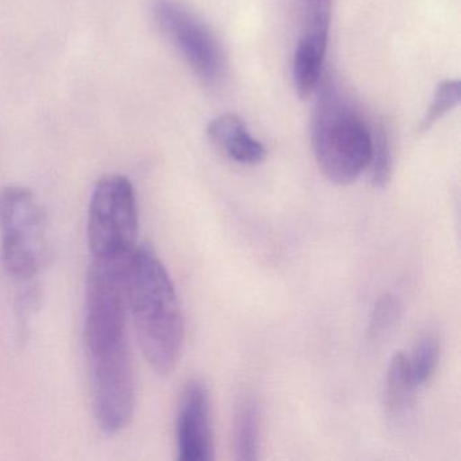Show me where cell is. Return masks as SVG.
I'll return each instance as SVG.
<instances>
[{
  "instance_id": "9",
  "label": "cell",
  "mask_w": 461,
  "mask_h": 461,
  "mask_svg": "<svg viewBox=\"0 0 461 461\" xmlns=\"http://www.w3.org/2000/svg\"><path fill=\"white\" fill-rule=\"evenodd\" d=\"M207 134L236 163L256 166L266 158L264 145L250 136L247 126L236 114H222L214 118L207 128Z\"/></svg>"
},
{
  "instance_id": "13",
  "label": "cell",
  "mask_w": 461,
  "mask_h": 461,
  "mask_svg": "<svg viewBox=\"0 0 461 461\" xmlns=\"http://www.w3.org/2000/svg\"><path fill=\"white\" fill-rule=\"evenodd\" d=\"M439 357H441V342L438 336L433 331L420 336L417 344L414 345L411 355L407 356L410 371L418 387L426 384L434 376L438 368Z\"/></svg>"
},
{
  "instance_id": "4",
  "label": "cell",
  "mask_w": 461,
  "mask_h": 461,
  "mask_svg": "<svg viewBox=\"0 0 461 461\" xmlns=\"http://www.w3.org/2000/svg\"><path fill=\"white\" fill-rule=\"evenodd\" d=\"M2 260L10 276L36 279L50 258L47 214L29 188L9 185L0 191Z\"/></svg>"
},
{
  "instance_id": "12",
  "label": "cell",
  "mask_w": 461,
  "mask_h": 461,
  "mask_svg": "<svg viewBox=\"0 0 461 461\" xmlns=\"http://www.w3.org/2000/svg\"><path fill=\"white\" fill-rule=\"evenodd\" d=\"M369 128H371V153H369L366 171L374 187L384 188L393 177V169L390 134L382 123L369 126Z\"/></svg>"
},
{
  "instance_id": "6",
  "label": "cell",
  "mask_w": 461,
  "mask_h": 461,
  "mask_svg": "<svg viewBox=\"0 0 461 461\" xmlns=\"http://www.w3.org/2000/svg\"><path fill=\"white\" fill-rule=\"evenodd\" d=\"M153 17L194 74L207 86L221 82L222 48L209 26L179 0H155Z\"/></svg>"
},
{
  "instance_id": "7",
  "label": "cell",
  "mask_w": 461,
  "mask_h": 461,
  "mask_svg": "<svg viewBox=\"0 0 461 461\" xmlns=\"http://www.w3.org/2000/svg\"><path fill=\"white\" fill-rule=\"evenodd\" d=\"M331 0H302V36L294 55L293 79L296 94L306 99L323 77Z\"/></svg>"
},
{
  "instance_id": "1",
  "label": "cell",
  "mask_w": 461,
  "mask_h": 461,
  "mask_svg": "<svg viewBox=\"0 0 461 461\" xmlns=\"http://www.w3.org/2000/svg\"><path fill=\"white\" fill-rule=\"evenodd\" d=\"M126 263L94 258L86 280L85 342L91 402L96 425L107 436L125 430L136 409Z\"/></svg>"
},
{
  "instance_id": "15",
  "label": "cell",
  "mask_w": 461,
  "mask_h": 461,
  "mask_svg": "<svg viewBox=\"0 0 461 461\" xmlns=\"http://www.w3.org/2000/svg\"><path fill=\"white\" fill-rule=\"evenodd\" d=\"M460 102V83L457 80H447L437 87L433 102L429 106L422 122L420 131H428L438 122L445 114L455 109Z\"/></svg>"
},
{
  "instance_id": "8",
  "label": "cell",
  "mask_w": 461,
  "mask_h": 461,
  "mask_svg": "<svg viewBox=\"0 0 461 461\" xmlns=\"http://www.w3.org/2000/svg\"><path fill=\"white\" fill-rule=\"evenodd\" d=\"M177 458L210 461L214 457L210 393L202 380L193 379L183 388L176 415Z\"/></svg>"
},
{
  "instance_id": "3",
  "label": "cell",
  "mask_w": 461,
  "mask_h": 461,
  "mask_svg": "<svg viewBox=\"0 0 461 461\" xmlns=\"http://www.w3.org/2000/svg\"><path fill=\"white\" fill-rule=\"evenodd\" d=\"M312 117L315 161L329 182L352 185L366 171L371 128L331 77L321 79Z\"/></svg>"
},
{
  "instance_id": "5",
  "label": "cell",
  "mask_w": 461,
  "mask_h": 461,
  "mask_svg": "<svg viewBox=\"0 0 461 461\" xmlns=\"http://www.w3.org/2000/svg\"><path fill=\"white\" fill-rule=\"evenodd\" d=\"M140 217L128 177L106 175L96 183L88 207V244L94 258L126 260L137 247Z\"/></svg>"
},
{
  "instance_id": "2",
  "label": "cell",
  "mask_w": 461,
  "mask_h": 461,
  "mask_svg": "<svg viewBox=\"0 0 461 461\" xmlns=\"http://www.w3.org/2000/svg\"><path fill=\"white\" fill-rule=\"evenodd\" d=\"M126 303L140 348L158 375L171 374L185 347V318L176 287L149 245H137L126 263Z\"/></svg>"
},
{
  "instance_id": "11",
  "label": "cell",
  "mask_w": 461,
  "mask_h": 461,
  "mask_svg": "<svg viewBox=\"0 0 461 461\" xmlns=\"http://www.w3.org/2000/svg\"><path fill=\"white\" fill-rule=\"evenodd\" d=\"M233 444L239 460H256L261 452V409L258 399L244 396L237 404Z\"/></svg>"
},
{
  "instance_id": "10",
  "label": "cell",
  "mask_w": 461,
  "mask_h": 461,
  "mask_svg": "<svg viewBox=\"0 0 461 461\" xmlns=\"http://www.w3.org/2000/svg\"><path fill=\"white\" fill-rule=\"evenodd\" d=\"M418 384L410 371L407 355L398 352L391 358L384 385V410L393 420H403L414 407Z\"/></svg>"
},
{
  "instance_id": "14",
  "label": "cell",
  "mask_w": 461,
  "mask_h": 461,
  "mask_svg": "<svg viewBox=\"0 0 461 461\" xmlns=\"http://www.w3.org/2000/svg\"><path fill=\"white\" fill-rule=\"evenodd\" d=\"M401 302L393 295H383L377 299L369 318L368 337L372 342H380L393 333L401 320Z\"/></svg>"
}]
</instances>
